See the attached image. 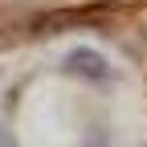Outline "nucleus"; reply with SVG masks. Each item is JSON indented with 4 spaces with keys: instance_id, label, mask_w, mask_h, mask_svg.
Returning <instances> with one entry per match:
<instances>
[{
    "instance_id": "nucleus-1",
    "label": "nucleus",
    "mask_w": 147,
    "mask_h": 147,
    "mask_svg": "<svg viewBox=\"0 0 147 147\" xmlns=\"http://www.w3.org/2000/svg\"><path fill=\"white\" fill-rule=\"evenodd\" d=\"M0 147H16V143H12V135L4 131V127H0Z\"/></svg>"
}]
</instances>
